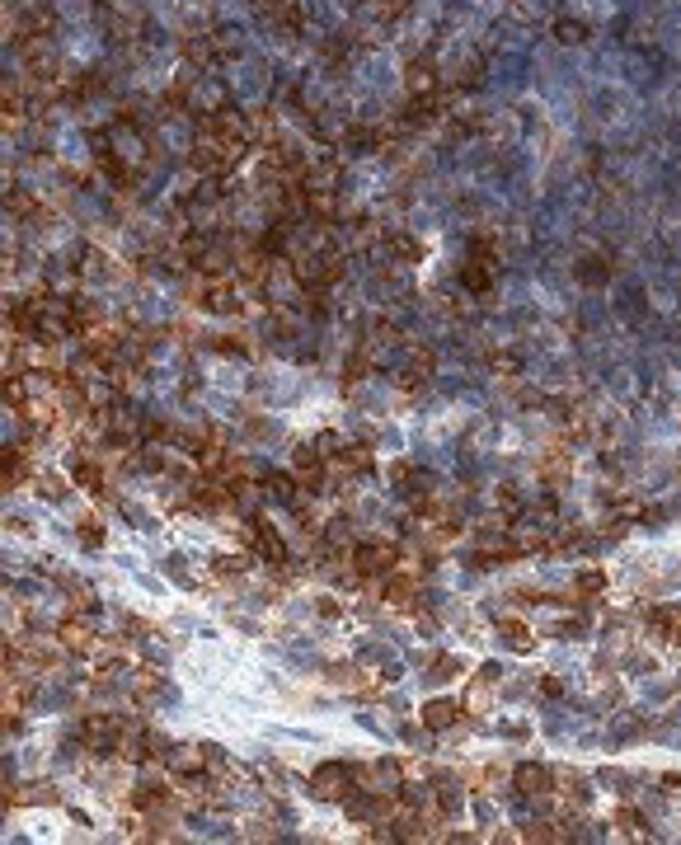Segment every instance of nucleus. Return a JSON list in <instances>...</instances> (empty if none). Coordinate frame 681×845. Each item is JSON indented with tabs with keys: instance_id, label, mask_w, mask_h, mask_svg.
Segmentation results:
<instances>
[{
	"instance_id": "f257e3e1",
	"label": "nucleus",
	"mask_w": 681,
	"mask_h": 845,
	"mask_svg": "<svg viewBox=\"0 0 681 845\" xmlns=\"http://www.w3.org/2000/svg\"><path fill=\"white\" fill-rule=\"evenodd\" d=\"M353 559H357V573H390L395 569V550H390V545H357Z\"/></svg>"
},
{
	"instance_id": "f03ea898",
	"label": "nucleus",
	"mask_w": 681,
	"mask_h": 845,
	"mask_svg": "<svg viewBox=\"0 0 681 845\" xmlns=\"http://www.w3.org/2000/svg\"><path fill=\"white\" fill-rule=\"evenodd\" d=\"M348 780H353V775H348L343 766H320L315 770V793H320V799H339V793L348 789Z\"/></svg>"
},
{
	"instance_id": "7ed1b4c3",
	"label": "nucleus",
	"mask_w": 681,
	"mask_h": 845,
	"mask_svg": "<svg viewBox=\"0 0 681 845\" xmlns=\"http://www.w3.org/2000/svg\"><path fill=\"white\" fill-rule=\"evenodd\" d=\"M57 639H61V649H71V653H90L94 649V634L80 620H66L61 629H57Z\"/></svg>"
},
{
	"instance_id": "20e7f679",
	"label": "nucleus",
	"mask_w": 681,
	"mask_h": 845,
	"mask_svg": "<svg viewBox=\"0 0 681 845\" xmlns=\"http://www.w3.org/2000/svg\"><path fill=\"white\" fill-rule=\"evenodd\" d=\"M517 789L522 793H550V770L545 766H517Z\"/></svg>"
},
{
	"instance_id": "39448f33",
	"label": "nucleus",
	"mask_w": 681,
	"mask_h": 845,
	"mask_svg": "<svg viewBox=\"0 0 681 845\" xmlns=\"http://www.w3.org/2000/svg\"><path fill=\"white\" fill-rule=\"evenodd\" d=\"M456 719H461V705H452V700H433V705L423 709V723H428V728H452Z\"/></svg>"
},
{
	"instance_id": "423d86ee",
	"label": "nucleus",
	"mask_w": 681,
	"mask_h": 845,
	"mask_svg": "<svg viewBox=\"0 0 681 845\" xmlns=\"http://www.w3.org/2000/svg\"><path fill=\"white\" fill-rule=\"evenodd\" d=\"M503 639H508V649H517V653L531 649V629L517 625V620H503Z\"/></svg>"
},
{
	"instance_id": "0eeeda50",
	"label": "nucleus",
	"mask_w": 681,
	"mask_h": 845,
	"mask_svg": "<svg viewBox=\"0 0 681 845\" xmlns=\"http://www.w3.org/2000/svg\"><path fill=\"white\" fill-rule=\"evenodd\" d=\"M24 474H28V466H24V451H5V489L24 484Z\"/></svg>"
},
{
	"instance_id": "6e6552de",
	"label": "nucleus",
	"mask_w": 681,
	"mask_h": 845,
	"mask_svg": "<svg viewBox=\"0 0 681 845\" xmlns=\"http://www.w3.org/2000/svg\"><path fill=\"white\" fill-rule=\"evenodd\" d=\"M80 540H90V545L104 540V531H99V522H80Z\"/></svg>"
}]
</instances>
